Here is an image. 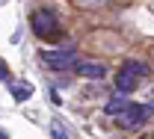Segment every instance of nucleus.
I'll use <instances>...</instances> for the list:
<instances>
[{
  "label": "nucleus",
  "instance_id": "obj_11",
  "mask_svg": "<svg viewBox=\"0 0 154 139\" xmlns=\"http://www.w3.org/2000/svg\"><path fill=\"white\" fill-rule=\"evenodd\" d=\"M151 139H154V136H151Z\"/></svg>",
  "mask_w": 154,
  "mask_h": 139
},
{
  "label": "nucleus",
  "instance_id": "obj_4",
  "mask_svg": "<svg viewBox=\"0 0 154 139\" xmlns=\"http://www.w3.org/2000/svg\"><path fill=\"white\" fill-rule=\"evenodd\" d=\"M74 71L80 74V77H89V80H104V77H107L104 62H98V59H77Z\"/></svg>",
  "mask_w": 154,
  "mask_h": 139
},
{
  "label": "nucleus",
  "instance_id": "obj_10",
  "mask_svg": "<svg viewBox=\"0 0 154 139\" xmlns=\"http://www.w3.org/2000/svg\"><path fill=\"white\" fill-rule=\"evenodd\" d=\"M0 139H9V136H6V133H3V130H0Z\"/></svg>",
  "mask_w": 154,
  "mask_h": 139
},
{
  "label": "nucleus",
  "instance_id": "obj_1",
  "mask_svg": "<svg viewBox=\"0 0 154 139\" xmlns=\"http://www.w3.org/2000/svg\"><path fill=\"white\" fill-rule=\"evenodd\" d=\"M30 27H33V33H36L38 39H45V41H54L59 36V21L48 9H38L36 15H33V21H30Z\"/></svg>",
  "mask_w": 154,
  "mask_h": 139
},
{
  "label": "nucleus",
  "instance_id": "obj_7",
  "mask_svg": "<svg viewBox=\"0 0 154 139\" xmlns=\"http://www.w3.org/2000/svg\"><path fill=\"white\" fill-rule=\"evenodd\" d=\"M128 107H131V101L122 95V98H113L110 104H107V113H110V116H122V113H125Z\"/></svg>",
  "mask_w": 154,
  "mask_h": 139
},
{
  "label": "nucleus",
  "instance_id": "obj_5",
  "mask_svg": "<svg viewBox=\"0 0 154 139\" xmlns=\"http://www.w3.org/2000/svg\"><path fill=\"white\" fill-rule=\"evenodd\" d=\"M136 83H139V77H134L131 71H119V74H116V89H119L122 95H125V92H134Z\"/></svg>",
  "mask_w": 154,
  "mask_h": 139
},
{
  "label": "nucleus",
  "instance_id": "obj_2",
  "mask_svg": "<svg viewBox=\"0 0 154 139\" xmlns=\"http://www.w3.org/2000/svg\"><path fill=\"white\" fill-rule=\"evenodd\" d=\"M151 113H154V104H131L122 116H116V124L125 127V130H134L139 124H145Z\"/></svg>",
  "mask_w": 154,
  "mask_h": 139
},
{
  "label": "nucleus",
  "instance_id": "obj_8",
  "mask_svg": "<svg viewBox=\"0 0 154 139\" xmlns=\"http://www.w3.org/2000/svg\"><path fill=\"white\" fill-rule=\"evenodd\" d=\"M33 95V86H27V83H12V98L15 101H30Z\"/></svg>",
  "mask_w": 154,
  "mask_h": 139
},
{
  "label": "nucleus",
  "instance_id": "obj_3",
  "mask_svg": "<svg viewBox=\"0 0 154 139\" xmlns=\"http://www.w3.org/2000/svg\"><path fill=\"white\" fill-rule=\"evenodd\" d=\"M42 62L51 65L54 71H65V68H74L77 65V53L68 47V50H42Z\"/></svg>",
  "mask_w": 154,
  "mask_h": 139
},
{
  "label": "nucleus",
  "instance_id": "obj_6",
  "mask_svg": "<svg viewBox=\"0 0 154 139\" xmlns=\"http://www.w3.org/2000/svg\"><path fill=\"white\" fill-rule=\"evenodd\" d=\"M122 71H131V74H134V77H148V71H151V68H148V65H145V62H139V59H128L125 62V65H122Z\"/></svg>",
  "mask_w": 154,
  "mask_h": 139
},
{
  "label": "nucleus",
  "instance_id": "obj_9",
  "mask_svg": "<svg viewBox=\"0 0 154 139\" xmlns=\"http://www.w3.org/2000/svg\"><path fill=\"white\" fill-rule=\"evenodd\" d=\"M0 80H9V65L0 59Z\"/></svg>",
  "mask_w": 154,
  "mask_h": 139
}]
</instances>
